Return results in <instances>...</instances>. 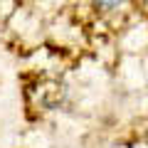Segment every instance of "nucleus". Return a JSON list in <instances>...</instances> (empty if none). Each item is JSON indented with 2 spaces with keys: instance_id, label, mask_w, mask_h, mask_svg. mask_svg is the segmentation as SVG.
<instances>
[{
  "instance_id": "f257e3e1",
  "label": "nucleus",
  "mask_w": 148,
  "mask_h": 148,
  "mask_svg": "<svg viewBox=\"0 0 148 148\" xmlns=\"http://www.w3.org/2000/svg\"><path fill=\"white\" fill-rule=\"evenodd\" d=\"M94 5H99V8H104V10H116V8H121L126 0H91Z\"/></svg>"
}]
</instances>
